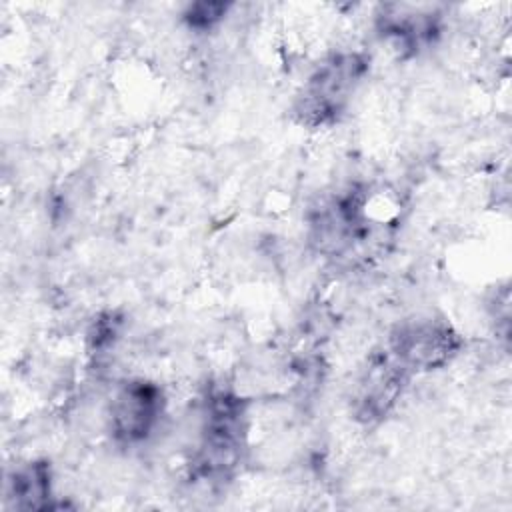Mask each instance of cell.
I'll use <instances>...</instances> for the list:
<instances>
[{
    "mask_svg": "<svg viewBox=\"0 0 512 512\" xmlns=\"http://www.w3.org/2000/svg\"><path fill=\"white\" fill-rule=\"evenodd\" d=\"M248 404L228 388H214L202 404V424L190 460V478L210 488L234 480L248 450Z\"/></svg>",
    "mask_w": 512,
    "mask_h": 512,
    "instance_id": "6da1fadb",
    "label": "cell"
},
{
    "mask_svg": "<svg viewBox=\"0 0 512 512\" xmlns=\"http://www.w3.org/2000/svg\"><path fill=\"white\" fill-rule=\"evenodd\" d=\"M370 58L362 50H338L326 56L298 88L292 114L304 128H330L348 112L366 80Z\"/></svg>",
    "mask_w": 512,
    "mask_h": 512,
    "instance_id": "7a4b0ae2",
    "label": "cell"
},
{
    "mask_svg": "<svg viewBox=\"0 0 512 512\" xmlns=\"http://www.w3.org/2000/svg\"><path fill=\"white\" fill-rule=\"evenodd\" d=\"M368 190L348 186L324 198L310 214V242L316 252L330 260H352L368 254L374 242V218L368 212Z\"/></svg>",
    "mask_w": 512,
    "mask_h": 512,
    "instance_id": "3957f363",
    "label": "cell"
},
{
    "mask_svg": "<svg viewBox=\"0 0 512 512\" xmlns=\"http://www.w3.org/2000/svg\"><path fill=\"white\" fill-rule=\"evenodd\" d=\"M462 344V336L446 318L428 314L396 324L384 348L410 376H418L448 366Z\"/></svg>",
    "mask_w": 512,
    "mask_h": 512,
    "instance_id": "277c9868",
    "label": "cell"
},
{
    "mask_svg": "<svg viewBox=\"0 0 512 512\" xmlns=\"http://www.w3.org/2000/svg\"><path fill=\"white\" fill-rule=\"evenodd\" d=\"M410 374L384 350L366 358L350 390V414L364 426L386 420L402 400Z\"/></svg>",
    "mask_w": 512,
    "mask_h": 512,
    "instance_id": "5b68a950",
    "label": "cell"
},
{
    "mask_svg": "<svg viewBox=\"0 0 512 512\" xmlns=\"http://www.w3.org/2000/svg\"><path fill=\"white\" fill-rule=\"evenodd\" d=\"M166 412L162 388L146 378L120 384L108 406V430L120 446H140L152 438Z\"/></svg>",
    "mask_w": 512,
    "mask_h": 512,
    "instance_id": "8992f818",
    "label": "cell"
},
{
    "mask_svg": "<svg viewBox=\"0 0 512 512\" xmlns=\"http://www.w3.org/2000/svg\"><path fill=\"white\" fill-rule=\"evenodd\" d=\"M380 36L402 54H416L432 44L440 32V22L434 12H420L410 6H384L378 16Z\"/></svg>",
    "mask_w": 512,
    "mask_h": 512,
    "instance_id": "52a82bcc",
    "label": "cell"
},
{
    "mask_svg": "<svg viewBox=\"0 0 512 512\" xmlns=\"http://www.w3.org/2000/svg\"><path fill=\"white\" fill-rule=\"evenodd\" d=\"M54 482L46 460H28L18 464L6 478V500L18 510L52 508Z\"/></svg>",
    "mask_w": 512,
    "mask_h": 512,
    "instance_id": "ba28073f",
    "label": "cell"
},
{
    "mask_svg": "<svg viewBox=\"0 0 512 512\" xmlns=\"http://www.w3.org/2000/svg\"><path fill=\"white\" fill-rule=\"evenodd\" d=\"M228 10H230V4H224V2H196L186 8L184 22L188 24L190 30L208 32L226 18Z\"/></svg>",
    "mask_w": 512,
    "mask_h": 512,
    "instance_id": "9c48e42d",
    "label": "cell"
}]
</instances>
